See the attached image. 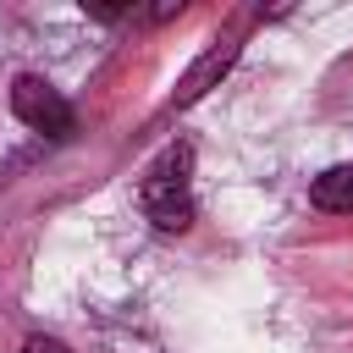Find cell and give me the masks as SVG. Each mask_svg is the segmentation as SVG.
Segmentation results:
<instances>
[{
	"mask_svg": "<svg viewBox=\"0 0 353 353\" xmlns=\"http://www.w3.org/2000/svg\"><path fill=\"white\" fill-rule=\"evenodd\" d=\"M188 171H193V143L160 149V160L143 171L138 204H143V215H149L160 232H188V226H193V188H188Z\"/></svg>",
	"mask_w": 353,
	"mask_h": 353,
	"instance_id": "6da1fadb",
	"label": "cell"
},
{
	"mask_svg": "<svg viewBox=\"0 0 353 353\" xmlns=\"http://www.w3.org/2000/svg\"><path fill=\"white\" fill-rule=\"evenodd\" d=\"M11 110H17V121H28L33 132H50V138H66V132H72V105L61 99L55 83H44V77H33V72H22V77L11 83Z\"/></svg>",
	"mask_w": 353,
	"mask_h": 353,
	"instance_id": "7a4b0ae2",
	"label": "cell"
},
{
	"mask_svg": "<svg viewBox=\"0 0 353 353\" xmlns=\"http://www.w3.org/2000/svg\"><path fill=\"white\" fill-rule=\"evenodd\" d=\"M232 61H237V39H221V44H215V50H210V55H204L182 83H176V105H193V99H199V94H204V88H210Z\"/></svg>",
	"mask_w": 353,
	"mask_h": 353,
	"instance_id": "3957f363",
	"label": "cell"
},
{
	"mask_svg": "<svg viewBox=\"0 0 353 353\" xmlns=\"http://www.w3.org/2000/svg\"><path fill=\"white\" fill-rule=\"evenodd\" d=\"M309 199H314V210L353 215V165H331V171H320L314 188H309Z\"/></svg>",
	"mask_w": 353,
	"mask_h": 353,
	"instance_id": "277c9868",
	"label": "cell"
},
{
	"mask_svg": "<svg viewBox=\"0 0 353 353\" xmlns=\"http://www.w3.org/2000/svg\"><path fill=\"white\" fill-rule=\"evenodd\" d=\"M22 353H72L66 342H55V336H28L22 342Z\"/></svg>",
	"mask_w": 353,
	"mask_h": 353,
	"instance_id": "5b68a950",
	"label": "cell"
}]
</instances>
